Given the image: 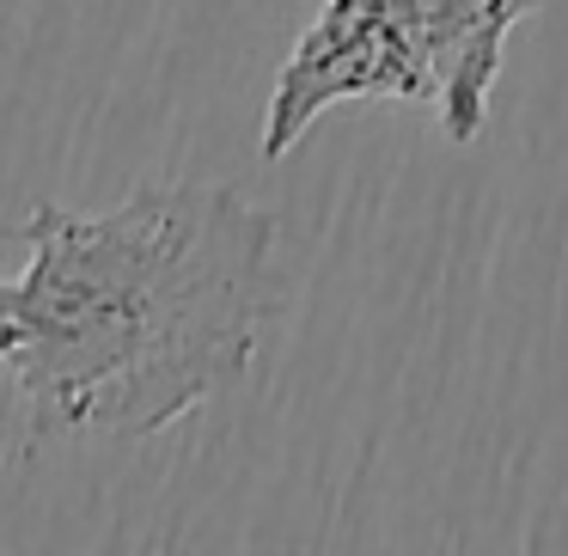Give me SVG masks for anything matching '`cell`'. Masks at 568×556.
<instances>
[{"mask_svg":"<svg viewBox=\"0 0 568 556\" xmlns=\"http://www.w3.org/2000/svg\"><path fill=\"white\" fill-rule=\"evenodd\" d=\"M0 361L31 434L148 441L233 392L275 300V221L226 184L160 178L111 209L43 202Z\"/></svg>","mask_w":568,"mask_h":556,"instance_id":"6da1fadb","label":"cell"},{"mask_svg":"<svg viewBox=\"0 0 568 556\" xmlns=\"http://www.w3.org/2000/svg\"><path fill=\"white\" fill-rule=\"evenodd\" d=\"M428 104L434 68L397 0H324L282 62L263 117V160H287L294 141L336 104Z\"/></svg>","mask_w":568,"mask_h":556,"instance_id":"7a4b0ae2","label":"cell"},{"mask_svg":"<svg viewBox=\"0 0 568 556\" xmlns=\"http://www.w3.org/2000/svg\"><path fill=\"white\" fill-rule=\"evenodd\" d=\"M428 50L434 68V117L446 141H477L489 123V92L501 74V50L526 13L544 0H397Z\"/></svg>","mask_w":568,"mask_h":556,"instance_id":"3957f363","label":"cell"}]
</instances>
